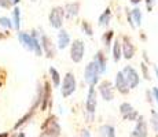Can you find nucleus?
Wrapping results in <instances>:
<instances>
[{"label": "nucleus", "mask_w": 158, "mask_h": 137, "mask_svg": "<svg viewBox=\"0 0 158 137\" xmlns=\"http://www.w3.org/2000/svg\"><path fill=\"white\" fill-rule=\"evenodd\" d=\"M18 40L21 41V44L23 45L25 50L30 51V52H35L36 56H41L43 55L40 41H39V37H37V32H33L32 34L25 32H19L18 33Z\"/></svg>", "instance_id": "f257e3e1"}, {"label": "nucleus", "mask_w": 158, "mask_h": 137, "mask_svg": "<svg viewBox=\"0 0 158 137\" xmlns=\"http://www.w3.org/2000/svg\"><path fill=\"white\" fill-rule=\"evenodd\" d=\"M96 106H98V93H96L95 87L88 88L87 100H85V114L88 122H92L96 114Z\"/></svg>", "instance_id": "f03ea898"}, {"label": "nucleus", "mask_w": 158, "mask_h": 137, "mask_svg": "<svg viewBox=\"0 0 158 137\" xmlns=\"http://www.w3.org/2000/svg\"><path fill=\"white\" fill-rule=\"evenodd\" d=\"M41 129H43L44 137H59L60 136V125L58 122V118L55 115H50L44 121Z\"/></svg>", "instance_id": "7ed1b4c3"}, {"label": "nucleus", "mask_w": 158, "mask_h": 137, "mask_svg": "<svg viewBox=\"0 0 158 137\" xmlns=\"http://www.w3.org/2000/svg\"><path fill=\"white\" fill-rule=\"evenodd\" d=\"M101 74L102 73L98 66H96V63L94 60H91L85 66V69H84V81L88 84V87H95L99 82Z\"/></svg>", "instance_id": "20e7f679"}, {"label": "nucleus", "mask_w": 158, "mask_h": 137, "mask_svg": "<svg viewBox=\"0 0 158 137\" xmlns=\"http://www.w3.org/2000/svg\"><path fill=\"white\" fill-rule=\"evenodd\" d=\"M76 88H77V81H76V75L72 71H68L63 77L62 81V88H60V93L62 97H69L76 92Z\"/></svg>", "instance_id": "39448f33"}, {"label": "nucleus", "mask_w": 158, "mask_h": 137, "mask_svg": "<svg viewBox=\"0 0 158 137\" xmlns=\"http://www.w3.org/2000/svg\"><path fill=\"white\" fill-rule=\"evenodd\" d=\"M48 21H50V25L54 27V29H62L63 26V21H65V11H63V7L60 6H56V7H52L50 11V15H48Z\"/></svg>", "instance_id": "423d86ee"}, {"label": "nucleus", "mask_w": 158, "mask_h": 137, "mask_svg": "<svg viewBox=\"0 0 158 137\" xmlns=\"http://www.w3.org/2000/svg\"><path fill=\"white\" fill-rule=\"evenodd\" d=\"M84 54H85V44L83 40H73L70 42V59L74 63H80L84 59Z\"/></svg>", "instance_id": "0eeeda50"}, {"label": "nucleus", "mask_w": 158, "mask_h": 137, "mask_svg": "<svg viewBox=\"0 0 158 137\" xmlns=\"http://www.w3.org/2000/svg\"><path fill=\"white\" fill-rule=\"evenodd\" d=\"M121 71H123L124 77H125L129 89H135V88L140 84V75H139V73L136 71L132 66H129V65L125 66V67L121 70Z\"/></svg>", "instance_id": "6e6552de"}, {"label": "nucleus", "mask_w": 158, "mask_h": 137, "mask_svg": "<svg viewBox=\"0 0 158 137\" xmlns=\"http://www.w3.org/2000/svg\"><path fill=\"white\" fill-rule=\"evenodd\" d=\"M40 47H41V51L45 54V56L48 58V59H52V58H55L56 55V47L55 44L52 42L48 36L43 34L40 38Z\"/></svg>", "instance_id": "1a4fd4ad"}, {"label": "nucleus", "mask_w": 158, "mask_h": 137, "mask_svg": "<svg viewBox=\"0 0 158 137\" xmlns=\"http://www.w3.org/2000/svg\"><path fill=\"white\" fill-rule=\"evenodd\" d=\"M135 127H133L131 137H147L148 136V126L143 115H139L138 119L135 121Z\"/></svg>", "instance_id": "9d476101"}, {"label": "nucleus", "mask_w": 158, "mask_h": 137, "mask_svg": "<svg viewBox=\"0 0 158 137\" xmlns=\"http://www.w3.org/2000/svg\"><path fill=\"white\" fill-rule=\"evenodd\" d=\"M120 114L125 121H136L139 117V112L128 102H123L120 104Z\"/></svg>", "instance_id": "9b49d317"}, {"label": "nucleus", "mask_w": 158, "mask_h": 137, "mask_svg": "<svg viewBox=\"0 0 158 137\" xmlns=\"http://www.w3.org/2000/svg\"><path fill=\"white\" fill-rule=\"evenodd\" d=\"M121 52H123V58H125L127 60H131L135 56V45H133L132 40L128 36H123L121 38Z\"/></svg>", "instance_id": "f8f14e48"}, {"label": "nucleus", "mask_w": 158, "mask_h": 137, "mask_svg": "<svg viewBox=\"0 0 158 137\" xmlns=\"http://www.w3.org/2000/svg\"><path fill=\"white\" fill-rule=\"evenodd\" d=\"M98 91L105 102H111L114 99V85L110 81H107V80L102 81L98 87Z\"/></svg>", "instance_id": "ddd939ff"}, {"label": "nucleus", "mask_w": 158, "mask_h": 137, "mask_svg": "<svg viewBox=\"0 0 158 137\" xmlns=\"http://www.w3.org/2000/svg\"><path fill=\"white\" fill-rule=\"evenodd\" d=\"M114 89H117L121 95H128L129 93V87L127 84V80L124 77L123 71H117L115 74V78H114Z\"/></svg>", "instance_id": "4468645a"}, {"label": "nucleus", "mask_w": 158, "mask_h": 137, "mask_svg": "<svg viewBox=\"0 0 158 137\" xmlns=\"http://www.w3.org/2000/svg\"><path fill=\"white\" fill-rule=\"evenodd\" d=\"M63 11H65V17L68 19H73L76 18L80 13V3L78 2H72V3H68V4L63 7Z\"/></svg>", "instance_id": "2eb2a0df"}, {"label": "nucleus", "mask_w": 158, "mask_h": 137, "mask_svg": "<svg viewBox=\"0 0 158 137\" xmlns=\"http://www.w3.org/2000/svg\"><path fill=\"white\" fill-rule=\"evenodd\" d=\"M70 42H72V38H70V34L68 33V30H65L63 27L59 29V33H58V48L59 50H65V48H68L70 45Z\"/></svg>", "instance_id": "dca6fc26"}, {"label": "nucleus", "mask_w": 158, "mask_h": 137, "mask_svg": "<svg viewBox=\"0 0 158 137\" xmlns=\"http://www.w3.org/2000/svg\"><path fill=\"white\" fill-rule=\"evenodd\" d=\"M92 60L96 63V66H98L99 70H101V73L103 74V73L106 71V67H107V59H106L105 52H103V51H98Z\"/></svg>", "instance_id": "f3484780"}, {"label": "nucleus", "mask_w": 158, "mask_h": 137, "mask_svg": "<svg viewBox=\"0 0 158 137\" xmlns=\"http://www.w3.org/2000/svg\"><path fill=\"white\" fill-rule=\"evenodd\" d=\"M50 103H51V85H50V82L47 81L44 84L43 95H41V110L44 111Z\"/></svg>", "instance_id": "a211bd4d"}, {"label": "nucleus", "mask_w": 158, "mask_h": 137, "mask_svg": "<svg viewBox=\"0 0 158 137\" xmlns=\"http://www.w3.org/2000/svg\"><path fill=\"white\" fill-rule=\"evenodd\" d=\"M111 17H113V14H111V10H110V7H107L101 15H99L98 25H99V26H102V27L107 26L109 23H110V21H111Z\"/></svg>", "instance_id": "6ab92c4d"}, {"label": "nucleus", "mask_w": 158, "mask_h": 137, "mask_svg": "<svg viewBox=\"0 0 158 137\" xmlns=\"http://www.w3.org/2000/svg\"><path fill=\"white\" fill-rule=\"evenodd\" d=\"M99 135L101 137H115V127L110 123L102 125L99 127Z\"/></svg>", "instance_id": "aec40b11"}, {"label": "nucleus", "mask_w": 158, "mask_h": 137, "mask_svg": "<svg viewBox=\"0 0 158 137\" xmlns=\"http://www.w3.org/2000/svg\"><path fill=\"white\" fill-rule=\"evenodd\" d=\"M131 18H132V22L135 26H140L142 25V21H143V15H142V11L139 7H135L129 11Z\"/></svg>", "instance_id": "412c9836"}, {"label": "nucleus", "mask_w": 158, "mask_h": 137, "mask_svg": "<svg viewBox=\"0 0 158 137\" xmlns=\"http://www.w3.org/2000/svg\"><path fill=\"white\" fill-rule=\"evenodd\" d=\"M111 54H113V60L114 62H120L121 58H123V52H121V41L114 40L113 42V50H111Z\"/></svg>", "instance_id": "4be33fe9"}, {"label": "nucleus", "mask_w": 158, "mask_h": 137, "mask_svg": "<svg viewBox=\"0 0 158 137\" xmlns=\"http://www.w3.org/2000/svg\"><path fill=\"white\" fill-rule=\"evenodd\" d=\"M11 22H13V27L15 30H19V27H21V10L18 7H14Z\"/></svg>", "instance_id": "5701e85b"}, {"label": "nucleus", "mask_w": 158, "mask_h": 137, "mask_svg": "<svg viewBox=\"0 0 158 137\" xmlns=\"http://www.w3.org/2000/svg\"><path fill=\"white\" fill-rule=\"evenodd\" d=\"M50 75H51V80H52V84H54V87L58 88L60 85V74H59V71L55 69V67H50Z\"/></svg>", "instance_id": "b1692460"}, {"label": "nucleus", "mask_w": 158, "mask_h": 137, "mask_svg": "<svg viewBox=\"0 0 158 137\" xmlns=\"http://www.w3.org/2000/svg\"><path fill=\"white\" fill-rule=\"evenodd\" d=\"M150 125L153 130L158 135V111L157 110H151V118H150Z\"/></svg>", "instance_id": "393cba45"}, {"label": "nucleus", "mask_w": 158, "mask_h": 137, "mask_svg": "<svg viewBox=\"0 0 158 137\" xmlns=\"http://www.w3.org/2000/svg\"><path fill=\"white\" fill-rule=\"evenodd\" d=\"M113 37H114V32H113V30H107V32H105V33H103V36H102L103 44H105L106 47H110Z\"/></svg>", "instance_id": "a878e982"}, {"label": "nucleus", "mask_w": 158, "mask_h": 137, "mask_svg": "<svg viewBox=\"0 0 158 137\" xmlns=\"http://www.w3.org/2000/svg\"><path fill=\"white\" fill-rule=\"evenodd\" d=\"M81 30H83V32L85 33L87 36H89V37L94 34L92 25H91L89 22H87V21H83V22H81Z\"/></svg>", "instance_id": "bb28decb"}, {"label": "nucleus", "mask_w": 158, "mask_h": 137, "mask_svg": "<svg viewBox=\"0 0 158 137\" xmlns=\"http://www.w3.org/2000/svg\"><path fill=\"white\" fill-rule=\"evenodd\" d=\"M0 26L6 27V29H11V27H13V22H11V19L7 17H0Z\"/></svg>", "instance_id": "cd10ccee"}, {"label": "nucleus", "mask_w": 158, "mask_h": 137, "mask_svg": "<svg viewBox=\"0 0 158 137\" xmlns=\"http://www.w3.org/2000/svg\"><path fill=\"white\" fill-rule=\"evenodd\" d=\"M140 69H142V73H143V75H144L146 80H150V74H148V69H147V65H146V62H142L140 63Z\"/></svg>", "instance_id": "c85d7f7f"}, {"label": "nucleus", "mask_w": 158, "mask_h": 137, "mask_svg": "<svg viewBox=\"0 0 158 137\" xmlns=\"http://www.w3.org/2000/svg\"><path fill=\"white\" fill-rule=\"evenodd\" d=\"M0 7L11 8V7H13V2H11V0H0Z\"/></svg>", "instance_id": "c756f323"}, {"label": "nucleus", "mask_w": 158, "mask_h": 137, "mask_svg": "<svg viewBox=\"0 0 158 137\" xmlns=\"http://www.w3.org/2000/svg\"><path fill=\"white\" fill-rule=\"evenodd\" d=\"M146 2V8H147V11L150 13L151 10H153L154 4H156V0H144Z\"/></svg>", "instance_id": "7c9ffc66"}, {"label": "nucleus", "mask_w": 158, "mask_h": 137, "mask_svg": "<svg viewBox=\"0 0 158 137\" xmlns=\"http://www.w3.org/2000/svg\"><path fill=\"white\" fill-rule=\"evenodd\" d=\"M127 19H128V23L131 25V27H132V29H135V25H133V22H132V18H131V14H129V11H127Z\"/></svg>", "instance_id": "2f4dec72"}, {"label": "nucleus", "mask_w": 158, "mask_h": 137, "mask_svg": "<svg viewBox=\"0 0 158 137\" xmlns=\"http://www.w3.org/2000/svg\"><path fill=\"white\" fill-rule=\"evenodd\" d=\"M153 97H154V100L157 102V104H158V88H153Z\"/></svg>", "instance_id": "473e14b6"}, {"label": "nucleus", "mask_w": 158, "mask_h": 137, "mask_svg": "<svg viewBox=\"0 0 158 137\" xmlns=\"http://www.w3.org/2000/svg\"><path fill=\"white\" fill-rule=\"evenodd\" d=\"M81 137H92V136H91V133L88 129H83L81 130Z\"/></svg>", "instance_id": "72a5a7b5"}, {"label": "nucleus", "mask_w": 158, "mask_h": 137, "mask_svg": "<svg viewBox=\"0 0 158 137\" xmlns=\"http://www.w3.org/2000/svg\"><path fill=\"white\" fill-rule=\"evenodd\" d=\"M146 95H147V100H148V102H153V95H151L150 91H147V92H146Z\"/></svg>", "instance_id": "f704fd0d"}, {"label": "nucleus", "mask_w": 158, "mask_h": 137, "mask_svg": "<svg viewBox=\"0 0 158 137\" xmlns=\"http://www.w3.org/2000/svg\"><path fill=\"white\" fill-rule=\"evenodd\" d=\"M129 2L132 3V4H135V6H136V4H139V3H140L142 0H129Z\"/></svg>", "instance_id": "c9c22d12"}, {"label": "nucleus", "mask_w": 158, "mask_h": 137, "mask_svg": "<svg viewBox=\"0 0 158 137\" xmlns=\"http://www.w3.org/2000/svg\"><path fill=\"white\" fill-rule=\"evenodd\" d=\"M154 71H156V75H157V80H158V67H157V66H154Z\"/></svg>", "instance_id": "e433bc0d"}, {"label": "nucleus", "mask_w": 158, "mask_h": 137, "mask_svg": "<svg viewBox=\"0 0 158 137\" xmlns=\"http://www.w3.org/2000/svg\"><path fill=\"white\" fill-rule=\"evenodd\" d=\"M0 137H8V133H0Z\"/></svg>", "instance_id": "4c0bfd02"}, {"label": "nucleus", "mask_w": 158, "mask_h": 137, "mask_svg": "<svg viewBox=\"0 0 158 137\" xmlns=\"http://www.w3.org/2000/svg\"><path fill=\"white\" fill-rule=\"evenodd\" d=\"M11 2H13V4H18V3L21 2V0H11Z\"/></svg>", "instance_id": "58836bf2"}, {"label": "nucleus", "mask_w": 158, "mask_h": 137, "mask_svg": "<svg viewBox=\"0 0 158 137\" xmlns=\"http://www.w3.org/2000/svg\"><path fill=\"white\" fill-rule=\"evenodd\" d=\"M18 137H25V133H19V135H18Z\"/></svg>", "instance_id": "ea45409f"}, {"label": "nucleus", "mask_w": 158, "mask_h": 137, "mask_svg": "<svg viewBox=\"0 0 158 137\" xmlns=\"http://www.w3.org/2000/svg\"><path fill=\"white\" fill-rule=\"evenodd\" d=\"M32 2H36V0H32Z\"/></svg>", "instance_id": "a19ab883"}]
</instances>
